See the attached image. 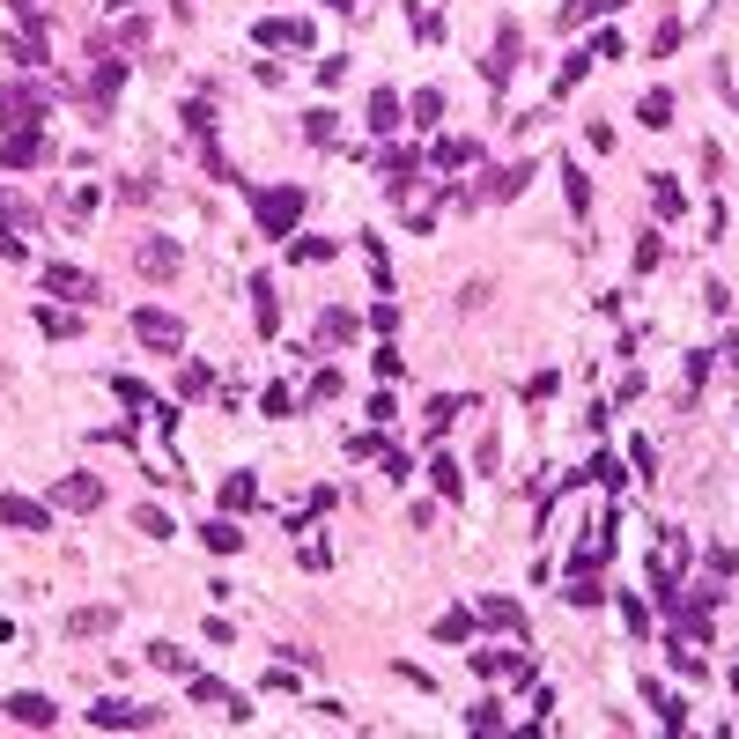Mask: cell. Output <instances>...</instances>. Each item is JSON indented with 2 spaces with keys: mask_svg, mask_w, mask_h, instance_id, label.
Returning a JSON list of instances; mask_svg holds the SVG:
<instances>
[{
  "mask_svg": "<svg viewBox=\"0 0 739 739\" xmlns=\"http://www.w3.org/2000/svg\"><path fill=\"white\" fill-rule=\"evenodd\" d=\"M178 119H185V134H193V141H215V111H207V104H185Z\"/></svg>",
  "mask_w": 739,
  "mask_h": 739,
  "instance_id": "31",
  "label": "cell"
},
{
  "mask_svg": "<svg viewBox=\"0 0 739 739\" xmlns=\"http://www.w3.org/2000/svg\"><path fill=\"white\" fill-rule=\"evenodd\" d=\"M651 207H658V215L673 222V215H688V193H680V185H666V178H658V185H651Z\"/></svg>",
  "mask_w": 739,
  "mask_h": 739,
  "instance_id": "30",
  "label": "cell"
},
{
  "mask_svg": "<svg viewBox=\"0 0 739 739\" xmlns=\"http://www.w3.org/2000/svg\"><path fill=\"white\" fill-rule=\"evenodd\" d=\"M481 74H488V89H503L510 74H518V23H503V30H496V52L481 60Z\"/></svg>",
  "mask_w": 739,
  "mask_h": 739,
  "instance_id": "7",
  "label": "cell"
},
{
  "mask_svg": "<svg viewBox=\"0 0 739 739\" xmlns=\"http://www.w3.org/2000/svg\"><path fill=\"white\" fill-rule=\"evenodd\" d=\"M134 340H148V348H185V326H178V318H170V311H134Z\"/></svg>",
  "mask_w": 739,
  "mask_h": 739,
  "instance_id": "6",
  "label": "cell"
},
{
  "mask_svg": "<svg viewBox=\"0 0 739 739\" xmlns=\"http://www.w3.org/2000/svg\"><path fill=\"white\" fill-rule=\"evenodd\" d=\"M732 688H739V673H732Z\"/></svg>",
  "mask_w": 739,
  "mask_h": 739,
  "instance_id": "52",
  "label": "cell"
},
{
  "mask_svg": "<svg viewBox=\"0 0 739 739\" xmlns=\"http://www.w3.org/2000/svg\"><path fill=\"white\" fill-rule=\"evenodd\" d=\"M303 134H311L318 148H326V141L340 134V111H326V104H318V111H311V119H303Z\"/></svg>",
  "mask_w": 739,
  "mask_h": 739,
  "instance_id": "33",
  "label": "cell"
},
{
  "mask_svg": "<svg viewBox=\"0 0 739 739\" xmlns=\"http://www.w3.org/2000/svg\"><path fill=\"white\" fill-rule=\"evenodd\" d=\"M89 725H97V732H148V725H163V710H148V703H97Z\"/></svg>",
  "mask_w": 739,
  "mask_h": 739,
  "instance_id": "3",
  "label": "cell"
},
{
  "mask_svg": "<svg viewBox=\"0 0 739 739\" xmlns=\"http://www.w3.org/2000/svg\"><path fill=\"white\" fill-rule=\"evenodd\" d=\"M636 119H643V126H673V89H643Z\"/></svg>",
  "mask_w": 739,
  "mask_h": 739,
  "instance_id": "18",
  "label": "cell"
},
{
  "mask_svg": "<svg viewBox=\"0 0 739 739\" xmlns=\"http://www.w3.org/2000/svg\"><path fill=\"white\" fill-rule=\"evenodd\" d=\"M473 673L481 680H533V658L525 651H473Z\"/></svg>",
  "mask_w": 739,
  "mask_h": 739,
  "instance_id": "8",
  "label": "cell"
},
{
  "mask_svg": "<svg viewBox=\"0 0 739 739\" xmlns=\"http://www.w3.org/2000/svg\"><path fill=\"white\" fill-rule=\"evenodd\" d=\"M703 377H710V348H695V355H688V400L703 392Z\"/></svg>",
  "mask_w": 739,
  "mask_h": 739,
  "instance_id": "42",
  "label": "cell"
},
{
  "mask_svg": "<svg viewBox=\"0 0 739 739\" xmlns=\"http://www.w3.org/2000/svg\"><path fill=\"white\" fill-rule=\"evenodd\" d=\"M111 385H119V400H126V407H148V414H156V400H148L141 377H111Z\"/></svg>",
  "mask_w": 739,
  "mask_h": 739,
  "instance_id": "37",
  "label": "cell"
},
{
  "mask_svg": "<svg viewBox=\"0 0 739 739\" xmlns=\"http://www.w3.org/2000/svg\"><path fill=\"white\" fill-rule=\"evenodd\" d=\"M392 126H400V97L377 89V97H370V134H392Z\"/></svg>",
  "mask_w": 739,
  "mask_h": 739,
  "instance_id": "23",
  "label": "cell"
},
{
  "mask_svg": "<svg viewBox=\"0 0 739 739\" xmlns=\"http://www.w3.org/2000/svg\"><path fill=\"white\" fill-rule=\"evenodd\" d=\"M621 52H629V45H621V30H599V37H592V45H584V60H592V67H599V60H621Z\"/></svg>",
  "mask_w": 739,
  "mask_h": 739,
  "instance_id": "35",
  "label": "cell"
},
{
  "mask_svg": "<svg viewBox=\"0 0 739 739\" xmlns=\"http://www.w3.org/2000/svg\"><path fill=\"white\" fill-rule=\"evenodd\" d=\"M126 89V60H111V52H97V67H89V104H111Z\"/></svg>",
  "mask_w": 739,
  "mask_h": 739,
  "instance_id": "9",
  "label": "cell"
},
{
  "mask_svg": "<svg viewBox=\"0 0 739 739\" xmlns=\"http://www.w3.org/2000/svg\"><path fill=\"white\" fill-rule=\"evenodd\" d=\"M111 621H119V614H111V606H82V614H74L67 629H74V636H104Z\"/></svg>",
  "mask_w": 739,
  "mask_h": 739,
  "instance_id": "29",
  "label": "cell"
},
{
  "mask_svg": "<svg viewBox=\"0 0 739 739\" xmlns=\"http://www.w3.org/2000/svg\"><path fill=\"white\" fill-rule=\"evenodd\" d=\"M437 636H444V643H466V636H473V614H444Z\"/></svg>",
  "mask_w": 739,
  "mask_h": 739,
  "instance_id": "40",
  "label": "cell"
},
{
  "mask_svg": "<svg viewBox=\"0 0 739 739\" xmlns=\"http://www.w3.org/2000/svg\"><path fill=\"white\" fill-rule=\"evenodd\" d=\"M97 503H104L97 473H60V481H52V510H97Z\"/></svg>",
  "mask_w": 739,
  "mask_h": 739,
  "instance_id": "4",
  "label": "cell"
},
{
  "mask_svg": "<svg viewBox=\"0 0 739 739\" xmlns=\"http://www.w3.org/2000/svg\"><path fill=\"white\" fill-rule=\"evenodd\" d=\"M252 215H259V230H267V237H296V222H303V185H259V193H252Z\"/></svg>",
  "mask_w": 739,
  "mask_h": 739,
  "instance_id": "1",
  "label": "cell"
},
{
  "mask_svg": "<svg viewBox=\"0 0 739 739\" xmlns=\"http://www.w3.org/2000/svg\"><path fill=\"white\" fill-rule=\"evenodd\" d=\"M562 193H570V207H577V215H592V178H584L577 163H562Z\"/></svg>",
  "mask_w": 739,
  "mask_h": 739,
  "instance_id": "24",
  "label": "cell"
},
{
  "mask_svg": "<svg viewBox=\"0 0 739 739\" xmlns=\"http://www.w3.org/2000/svg\"><path fill=\"white\" fill-rule=\"evenodd\" d=\"M429 481H437V496H444V503H459L466 473H459V459H429Z\"/></svg>",
  "mask_w": 739,
  "mask_h": 739,
  "instance_id": "20",
  "label": "cell"
},
{
  "mask_svg": "<svg viewBox=\"0 0 739 739\" xmlns=\"http://www.w3.org/2000/svg\"><path fill=\"white\" fill-rule=\"evenodd\" d=\"M289 259H303V267H311V259H333V244H326V237H296Z\"/></svg>",
  "mask_w": 739,
  "mask_h": 739,
  "instance_id": "38",
  "label": "cell"
},
{
  "mask_svg": "<svg viewBox=\"0 0 739 739\" xmlns=\"http://www.w3.org/2000/svg\"><path fill=\"white\" fill-rule=\"evenodd\" d=\"M444 119V89H422V97H414V126H422V134H429V126H437Z\"/></svg>",
  "mask_w": 739,
  "mask_h": 739,
  "instance_id": "32",
  "label": "cell"
},
{
  "mask_svg": "<svg viewBox=\"0 0 739 739\" xmlns=\"http://www.w3.org/2000/svg\"><path fill=\"white\" fill-rule=\"evenodd\" d=\"M134 525H141V533H148V540H170V518H163V510H156V503H148V510H141V518H134Z\"/></svg>",
  "mask_w": 739,
  "mask_h": 739,
  "instance_id": "43",
  "label": "cell"
},
{
  "mask_svg": "<svg viewBox=\"0 0 739 739\" xmlns=\"http://www.w3.org/2000/svg\"><path fill=\"white\" fill-rule=\"evenodd\" d=\"M599 599H606V592H599L592 577H577V584H570V606H599Z\"/></svg>",
  "mask_w": 739,
  "mask_h": 739,
  "instance_id": "49",
  "label": "cell"
},
{
  "mask_svg": "<svg viewBox=\"0 0 739 739\" xmlns=\"http://www.w3.org/2000/svg\"><path fill=\"white\" fill-rule=\"evenodd\" d=\"M466 725H473V732H503V710L481 703V710H466Z\"/></svg>",
  "mask_w": 739,
  "mask_h": 739,
  "instance_id": "44",
  "label": "cell"
},
{
  "mask_svg": "<svg viewBox=\"0 0 739 739\" xmlns=\"http://www.w3.org/2000/svg\"><path fill=\"white\" fill-rule=\"evenodd\" d=\"M643 695H651V710H658V725H666V732L688 725V703H680V695H666L658 680H643Z\"/></svg>",
  "mask_w": 739,
  "mask_h": 739,
  "instance_id": "15",
  "label": "cell"
},
{
  "mask_svg": "<svg viewBox=\"0 0 739 739\" xmlns=\"http://www.w3.org/2000/svg\"><path fill=\"white\" fill-rule=\"evenodd\" d=\"M614 8H629V0H570V8H562V23H592V15H614Z\"/></svg>",
  "mask_w": 739,
  "mask_h": 739,
  "instance_id": "27",
  "label": "cell"
},
{
  "mask_svg": "<svg viewBox=\"0 0 739 739\" xmlns=\"http://www.w3.org/2000/svg\"><path fill=\"white\" fill-rule=\"evenodd\" d=\"M148 666H163V673H178V680H185V673H193V658H185L178 643H148Z\"/></svg>",
  "mask_w": 739,
  "mask_h": 739,
  "instance_id": "28",
  "label": "cell"
},
{
  "mask_svg": "<svg viewBox=\"0 0 739 739\" xmlns=\"http://www.w3.org/2000/svg\"><path fill=\"white\" fill-rule=\"evenodd\" d=\"M437 170H466L473 163V141H437V156H429Z\"/></svg>",
  "mask_w": 739,
  "mask_h": 739,
  "instance_id": "34",
  "label": "cell"
},
{
  "mask_svg": "<svg viewBox=\"0 0 739 739\" xmlns=\"http://www.w3.org/2000/svg\"><path fill=\"white\" fill-rule=\"evenodd\" d=\"M207 385H215V377H207L200 363H185V370H178V392H185V400H200V392H207Z\"/></svg>",
  "mask_w": 739,
  "mask_h": 739,
  "instance_id": "39",
  "label": "cell"
},
{
  "mask_svg": "<svg viewBox=\"0 0 739 739\" xmlns=\"http://www.w3.org/2000/svg\"><path fill=\"white\" fill-rule=\"evenodd\" d=\"M577 481H592V488H606V496H614V488H621V481H629V473H621V466H614V459H606V451H599V459H592V466H584V473H577Z\"/></svg>",
  "mask_w": 739,
  "mask_h": 739,
  "instance_id": "25",
  "label": "cell"
},
{
  "mask_svg": "<svg viewBox=\"0 0 739 739\" xmlns=\"http://www.w3.org/2000/svg\"><path fill=\"white\" fill-rule=\"evenodd\" d=\"M200 540H207V555H237V547H244L237 518H215V525H200Z\"/></svg>",
  "mask_w": 739,
  "mask_h": 739,
  "instance_id": "16",
  "label": "cell"
},
{
  "mask_svg": "<svg viewBox=\"0 0 739 739\" xmlns=\"http://www.w3.org/2000/svg\"><path fill=\"white\" fill-rule=\"evenodd\" d=\"M45 89H30V82H0V126H8V134H37V126H45Z\"/></svg>",
  "mask_w": 739,
  "mask_h": 739,
  "instance_id": "2",
  "label": "cell"
},
{
  "mask_svg": "<svg viewBox=\"0 0 739 739\" xmlns=\"http://www.w3.org/2000/svg\"><path fill=\"white\" fill-rule=\"evenodd\" d=\"M252 37H259V45H311L303 23H252Z\"/></svg>",
  "mask_w": 739,
  "mask_h": 739,
  "instance_id": "22",
  "label": "cell"
},
{
  "mask_svg": "<svg viewBox=\"0 0 739 739\" xmlns=\"http://www.w3.org/2000/svg\"><path fill=\"white\" fill-rule=\"evenodd\" d=\"M45 289H52V296H97V281H89L82 267H67V259H52V267H45Z\"/></svg>",
  "mask_w": 739,
  "mask_h": 739,
  "instance_id": "13",
  "label": "cell"
},
{
  "mask_svg": "<svg viewBox=\"0 0 739 739\" xmlns=\"http://www.w3.org/2000/svg\"><path fill=\"white\" fill-rule=\"evenodd\" d=\"M621 621H629V636L651 629V614H643V599H621Z\"/></svg>",
  "mask_w": 739,
  "mask_h": 739,
  "instance_id": "47",
  "label": "cell"
},
{
  "mask_svg": "<svg viewBox=\"0 0 739 739\" xmlns=\"http://www.w3.org/2000/svg\"><path fill=\"white\" fill-rule=\"evenodd\" d=\"M392 414H400V407H392V392H370V429H385Z\"/></svg>",
  "mask_w": 739,
  "mask_h": 739,
  "instance_id": "45",
  "label": "cell"
},
{
  "mask_svg": "<svg viewBox=\"0 0 739 739\" xmlns=\"http://www.w3.org/2000/svg\"><path fill=\"white\" fill-rule=\"evenodd\" d=\"M459 414H466V400H459V392H437V400L422 407V422H429V429H451Z\"/></svg>",
  "mask_w": 739,
  "mask_h": 739,
  "instance_id": "21",
  "label": "cell"
},
{
  "mask_svg": "<svg viewBox=\"0 0 739 739\" xmlns=\"http://www.w3.org/2000/svg\"><path fill=\"white\" fill-rule=\"evenodd\" d=\"M658 259H666V244H658V237H636V274H651Z\"/></svg>",
  "mask_w": 739,
  "mask_h": 739,
  "instance_id": "41",
  "label": "cell"
},
{
  "mask_svg": "<svg viewBox=\"0 0 739 739\" xmlns=\"http://www.w3.org/2000/svg\"><path fill=\"white\" fill-rule=\"evenodd\" d=\"M134 267H141L148 281H170V274L185 267V252H178L170 237H141V244H134Z\"/></svg>",
  "mask_w": 739,
  "mask_h": 739,
  "instance_id": "5",
  "label": "cell"
},
{
  "mask_svg": "<svg viewBox=\"0 0 739 739\" xmlns=\"http://www.w3.org/2000/svg\"><path fill=\"white\" fill-rule=\"evenodd\" d=\"M481 621H488V629H503V636H525V614L510 599H481Z\"/></svg>",
  "mask_w": 739,
  "mask_h": 739,
  "instance_id": "17",
  "label": "cell"
},
{
  "mask_svg": "<svg viewBox=\"0 0 739 739\" xmlns=\"http://www.w3.org/2000/svg\"><path fill=\"white\" fill-rule=\"evenodd\" d=\"M252 318H259V333H274V318H281V311H274V281H267V274L252 281Z\"/></svg>",
  "mask_w": 739,
  "mask_h": 739,
  "instance_id": "26",
  "label": "cell"
},
{
  "mask_svg": "<svg viewBox=\"0 0 739 739\" xmlns=\"http://www.w3.org/2000/svg\"><path fill=\"white\" fill-rule=\"evenodd\" d=\"M0 163H8V170H37V163H45V134H8V141H0Z\"/></svg>",
  "mask_w": 739,
  "mask_h": 739,
  "instance_id": "11",
  "label": "cell"
},
{
  "mask_svg": "<svg viewBox=\"0 0 739 739\" xmlns=\"http://www.w3.org/2000/svg\"><path fill=\"white\" fill-rule=\"evenodd\" d=\"M326 8H340V15H348V8H355V0H326Z\"/></svg>",
  "mask_w": 739,
  "mask_h": 739,
  "instance_id": "51",
  "label": "cell"
},
{
  "mask_svg": "<svg viewBox=\"0 0 739 739\" xmlns=\"http://www.w3.org/2000/svg\"><path fill=\"white\" fill-rule=\"evenodd\" d=\"M0 518H8L15 533H45L52 510H45V503H30V496H0Z\"/></svg>",
  "mask_w": 739,
  "mask_h": 739,
  "instance_id": "10",
  "label": "cell"
},
{
  "mask_svg": "<svg viewBox=\"0 0 739 739\" xmlns=\"http://www.w3.org/2000/svg\"><path fill=\"white\" fill-rule=\"evenodd\" d=\"M318 340H326V348H348V340H355V318H348V311H318Z\"/></svg>",
  "mask_w": 739,
  "mask_h": 739,
  "instance_id": "19",
  "label": "cell"
},
{
  "mask_svg": "<svg viewBox=\"0 0 739 739\" xmlns=\"http://www.w3.org/2000/svg\"><path fill=\"white\" fill-rule=\"evenodd\" d=\"M525 185H533V163H510V170H496V185H481V200H518Z\"/></svg>",
  "mask_w": 739,
  "mask_h": 739,
  "instance_id": "14",
  "label": "cell"
},
{
  "mask_svg": "<svg viewBox=\"0 0 739 739\" xmlns=\"http://www.w3.org/2000/svg\"><path fill=\"white\" fill-rule=\"evenodd\" d=\"M252 503H259V488L244 481V473H237V481H222V510H252Z\"/></svg>",
  "mask_w": 739,
  "mask_h": 739,
  "instance_id": "36",
  "label": "cell"
},
{
  "mask_svg": "<svg viewBox=\"0 0 739 739\" xmlns=\"http://www.w3.org/2000/svg\"><path fill=\"white\" fill-rule=\"evenodd\" d=\"M37 326H45L52 340H67V333H74V318H67V311H37Z\"/></svg>",
  "mask_w": 739,
  "mask_h": 739,
  "instance_id": "46",
  "label": "cell"
},
{
  "mask_svg": "<svg viewBox=\"0 0 739 739\" xmlns=\"http://www.w3.org/2000/svg\"><path fill=\"white\" fill-rule=\"evenodd\" d=\"M170 8H178V15H193V8H200V0H170Z\"/></svg>",
  "mask_w": 739,
  "mask_h": 739,
  "instance_id": "50",
  "label": "cell"
},
{
  "mask_svg": "<svg viewBox=\"0 0 739 739\" xmlns=\"http://www.w3.org/2000/svg\"><path fill=\"white\" fill-rule=\"evenodd\" d=\"M629 459H636V473H651V466H658V444H651V437H636V444H629Z\"/></svg>",
  "mask_w": 739,
  "mask_h": 739,
  "instance_id": "48",
  "label": "cell"
},
{
  "mask_svg": "<svg viewBox=\"0 0 739 739\" xmlns=\"http://www.w3.org/2000/svg\"><path fill=\"white\" fill-rule=\"evenodd\" d=\"M52 717H60V710H52L45 695H8V725H30V732H45Z\"/></svg>",
  "mask_w": 739,
  "mask_h": 739,
  "instance_id": "12",
  "label": "cell"
}]
</instances>
